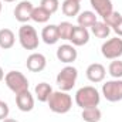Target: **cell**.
Segmentation results:
<instances>
[{"label":"cell","mask_w":122,"mask_h":122,"mask_svg":"<svg viewBox=\"0 0 122 122\" xmlns=\"http://www.w3.org/2000/svg\"><path fill=\"white\" fill-rule=\"evenodd\" d=\"M99 102H101L99 91L95 87H92V85H85V87L80 88L75 92V104L81 109L98 107Z\"/></svg>","instance_id":"cell-1"},{"label":"cell","mask_w":122,"mask_h":122,"mask_svg":"<svg viewBox=\"0 0 122 122\" xmlns=\"http://www.w3.org/2000/svg\"><path fill=\"white\" fill-rule=\"evenodd\" d=\"M47 104L50 111H53L54 114H67L72 108V98L65 91H53Z\"/></svg>","instance_id":"cell-2"},{"label":"cell","mask_w":122,"mask_h":122,"mask_svg":"<svg viewBox=\"0 0 122 122\" xmlns=\"http://www.w3.org/2000/svg\"><path fill=\"white\" fill-rule=\"evenodd\" d=\"M4 82L7 85V88L10 90L11 92H14L16 95L17 94H21L24 91H29V80L27 77L20 72V71H9L6 75H4Z\"/></svg>","instance_id":"cell-3"},{"label":"cell","mask_w":122,"mask_h":122,"mask_svg":"<svg viewBox=\"0 0 122 122\" xmlns=\"http://www.w3.org/2000/svg\"><path fill=\"white\" fill-rule=\"evenodd\" d=\"M77 78H78V70L72 65H65L57 74L56 82H57V85H58V88L61 91L68 92L75 87Z\"/></svg>","instance_id":"cell-4"},{"label":"cell","mask_w":122,"mask_h":122,"mask_svg":"<svg viewBox=\"0 0 122 122\" xmlns=\"http://www.w3.org/2000/svg\"><path fill=\"white\" fill-rule=\"evenodd\" d=\"M19 41H20V46L24 50H29V51L37 50L38 44H40L38 33L36 31V29L33 26L26 23L19 29Z\"/></svg>","instance_id":"cell-5"},{"label":"cell","mask_w":122,"mask_h":122,"mask_svg":"<svg viewBox=\"0 0 122 122\" xmlns=\"http://www.w3.org/2000/svg\"><path fill=\"white\" fill-rule=\"evenodd\" d=\"M101 53L107 60H118L122 57V38L121 37H112L101 46Z\"/></svg>","instance_id":"cell-6"},{"label":"cell","mask_w":122,"mask_h":122,"mask_svg":"<svg viewBox=\"0 0 122 122\" xmlns=\"http://www.w3.org/2000/svg\"><path fill=\"white\" fill-rule=\"evenodd\" d=\"M102 95L109 102L122 101V80H109L102 84Z\"/></svg>","instance_id":"cell-7"},{"label":"cell","mask_w":122,"mask_h":122,"mask_svg":"<svg viewBox=\"0 0 122 122\" xmlns=\"http://www.w3.org/2000/svg\"><path fill=\"white\" fill-rule=\"evenodd\" d=\"M33 9H34V6H33V3L29 1V0H23V1H20L17 6H16V9H14V19L19 21V23H23V24H26L29 20H31V11H33Z\"/></svg>","instance_id":"cell-8"},{"label":"cell","mask_w":122,"mask_h":122,"mask_svg":"<svg viewBox=\"0 0 122 122\" xmlns=\"http://www.w3.org/2000/svg\"><path fill=\"white\" fill-rule=\"evenodd\" d=\"M58 61L64 62V64H72L74 61L77 60L78 57V51L77 48L72 46V44H62L57 48V53H56Z\"/></svg>","instance_id":"cell-9"},{"label":"cell","mask_w":122,"mask_h":122,"mask_svg":"<svg viewBox=\"0 0 122 122\" xmlns=\"http://www.w3.org/2000/svg\"><path fill=\"white\" fill-rule=\"evenodd\" d=\"M85 75L88 78L90 82L94 84H98V82H102L105 80V75H107V70L102 64L99 62H92L87 67L85 70Z\"/></svg>","instance_id":"cell-10"},{"label":"cell","mask_w":122,"mask_h":122,"mask_svg":"<svg viewBox=\"0 0 122 122\" xmlns=\"http://www.w3.org/2000/svg\"><path fill=\"white\" fill-rule=\"evenodd\" d=\"M26 67L31 72H41L47 67V58L41 53H31L30 56L27 57Z\"/></svg>","instance_id":"cell-11"},{"label":"cell","mask_w":122,"mask_h":122,"mask_svg":"<svg viewBox=\"0 0 122 122\" xmlns=\"http://www.w3.org/2000/svg\"><path fill=\"white\" fill-rule=\"evenodd\" d=\"M70 41L74 47H82L85 44H88L90 41V31L85 27H81V26H74V30L72 34L70 37Z\"/></svg>","instance_id":"cell-12"},{"label":"cell","mask_w":122,"mask_h":122,"mask_svg":"<svg viewBox=\"0 0 122 122\" xmlns=\"http://www.w3.org/2000/svg\"><path fill=\"white\" fill-rule=\"evenodd\" d=\"M16 105L21 112H30L34 108V97L30 91H24L16 95Z\"/></svg>","instance_id":"cell-13"},{"label":"cell","mask_w":122,"mask_h":122,"mask_svg":"<svg viewBox=\"0 0 122 122\" xmlns=\"http://www.w3.org/2000/svg\"><path fill=\"white\" fill-rule=\"evenodd\" d=\"M90 4L92 6L97 16H101L102 19L108 16L111 11H114L112 0H90Z\"/></svg>","instance_id":"cell-14"},{"label":"cell","mask_w":122,"mask_h":122,"mask_svg":"<svg viewBox=\"0 0 122 122\" xmlns=\"http://www.w3.org/2000/svg\"><path fill=\"white\" fill-rule=\"evenodd\" d=\"M41 38L46 44L53 46L56 43H58L60 36H58V27L56 24H48L41 30Z\"/></svg>","instance_id":"cell-15"},{"label":"cell","mask_w":122,"mask_h":122,"mask_svg":"<svg viewBox=\"0 0 122 122\" xmlns=\"http://www.w3.org/2000/svg\"><path fill=\"white\" fill-rule=\"evenodd\" d=\"M81 1L78 0H64L61 4V11L67 17H77L81 13Z\"/></svg>","instance_id":"cell-16"},{"label":"cell","mask_w":122,"mask_h":122,"mask_svg":"<svg viewBox=\"0 0 122 122\" xmlns=\"http://www.w3.org/2000/svg\"><path fill=\"white\" fill-rule=\"evenodd\" d=\"M98 21V16L95 11H91V10H84L81 11L78 16H77V23L78 26L81 27H85V29H91L92 26Z\"/></svg>","instance_id":"cell-17"},{"label":"cell","mask_w":122,"mask_h":122,"mask_svg":"<svg viewBox=\"0 0 122 122\" xmlns=\"http://www.w3.org/2000/svg\"><path fill=\"white\" fill-rule=\"evenodd\" d=\"M16 43V36L10 29H1L0 30V48L1 50H10Z\"/></svg>","instance_id":"cell-18"},{"label":"cell","mask_w":122,"mask_h":122,"mask_svg":"<svg viewBox=\"0 0 122 122\" xmlns=\"http://www.w3.org/2000/svg\"><path fill=\"white\" fill-rule=\"evenodd\" d=\"M51 94H53V88H51V85L47 84V82H40V84H37L36 88H34V95H36V98H37L40 102H47Z\"/></svg>","instance_id":"cell-19"},{"label":"cell","mask_w":122,"mask_h":122,"mask_svg":"<svg viewBox=\"0 0 122 122\" xmlns=\"http://www.w3.org/2000/svg\"><path fill=\"white\" fill-rule=\"evenodd\" d=\"M51 16H53V14H51L50 11H47V10H46L44 7H41V6L34 7L33 11H31V20L36 21V23H38V24H44V23H47V21L50 20Z\"/></svg>","instance_id":"cell-20"},{"label":"cell","mask_w":122,"mask_h":122,"mask_svg":"<svg viewBox=\"0 0 122 122\" xmlns=\"http://www.w3.org/2000/svg\"><path fill=\"white\" fill-rule=\"evenodd\" d=\"M81 118L85 122H99L102 118V112L98 107L94 108H85L81 112Z\"/></svg>","instance_id":"cell-21"},{"label":"cell","mask_w":122,"mask_h":122,"mask_svg":"<svg viewBox=\"0 0 122 122\" xmlns=\"http://www.w3.org/2000/svg\"><path fill=\"white\" fill-rule=\"evenodd\" d=\"M91 33L97 38H108L111 34V27H108L104 21H97L91 27Z\"/></svg>","instance_id":"cell-22"},{"label":"cell","mask_w":122,"mask_h":122,"mask_svg":"<svg viewBox=\"0 0 122 122\" xmlns=\"http://www.w3.org/2000/svg\"><path fill=\"white\" fill-rule=\"evenodd\" d=\"M57 27H58L60 40H68V41H70V37H71L72 30H74V24L70 23V21H61Z\"/></svg>","instance_id":"cell-23"},{"label":"cell","mask_w":122,"mask_h":122,"mask_svg":"<svg viewBox=\"0 0 122 122\" xmlns=\"http://www.w3.org/2000/svg\"><path fill=\"white\" fill-rule=\"evenodd\" d=\"M108 72L114 80H121L122 78V61L118 60H112L109 67H108Z\"/></svg>","instance_id":"cell-24"},{"label":"cell","mask_w":122,"mask_h":122,"mask_svg":"<svg viewBox=\"0 0 122 122\" xmlns=\"http://www.w3.org/2000/svg\"><path fill=\"white\" fill-rule=\"evenodd\" d=\"M122 19V14L121 13H118V11H111L108 16H105L104 19H102V21L108 26V27H111V29H114L118 23H119V20Z\"/></svg>","instance_id":"cell-25"},{"label":"cell","mask_w":122,"mask_h":122,"mask_svg":"<svg viewBox=\"0 0 122 122\" xmlns=\"http://www.w3.org/2000/svg\"><path fill=\"white\" fill-rule=\"evenodd\" d=\"M40 6L41 7H44L47 11H50L51 14H54L57 10H58V7H60V1L58 0H41L40 1Z\"/></svg>","instance_id":"cell-26"},{"label":"cell","mask_w":122,"mask_h":122,"mask_svg":"<svg viewBox=\"0 0 122 122\" xmlns=\"http://www.w3.org/2000/svg\"><path fill=\"white\" fill-rule=\"evenodd\" d=\"M9 114H10V108L7 102L0 101V121H4L6 118H9Z\"/></svg>","instance_id":"cell-27"},{"label":"cell","mask_w":122,"mask_h":122,"mask_svg":"<svg viewBox=\"0 0 122 122\" xmlns=\"http://www.w3.org/2000/svg\"><path fill=\"white\" fill-rule=\"evenodd\" d=\"M112 30L117 33V36H118V37H122V19L119 20V23H118V24H117Z\"/></svg>","instance_id":"cell-28"},{"label":"cell","mask_w":122,"mask_h":122,"mask_svg":"<svg viewBox=\"0 0 122 122\" xmlns=\"http://www.w3.org/2000/svg\"><path fill=\"white\" fill-rule=\"evenodd\" d=\"M3 80H4V71H3V68L0 65V81H3Z\"/></svg>","instance_id":"cell-29"},{"label":"cell","mask_w":122,"mask_h":122,"mask_svg":"<svg viewBox=\"0 0 122 122\" xmlns=\"http://www.w3.org/2000/svg\"><path fill=\"white\" fill-rule=\"evenodd\" d=\"M1 122H19L17 119H13V118H6L4 121H1Z\"/></svg>","instance_id":"cell-30"},{"label":"cell","mask_w":122,"mask_h":122,"mask_svg":"<svg viewBox=\"0 0 122 122\" xmlns=\"http://www.w3.org/2000/svg\"><path fill=\"white\" fill-rule=\"evenodd\" d=\"M1 1H6V3H13V1H16V0H1Z\"/></svg>","instance_id":"cell-31"},{"label":"cell","mask_w":122,"mask_h":122,"mask_svg":"<svg viewBox=\"0 0 122 122\" xmlns=\"http://www.w3.org/2000/svg\"><path fill=\"white\" fill-rule=\"evenodd\" d=\"M1 9H3V1L0 0V13H1Z\"/></svg>","instance_id":"cell-32"},{"label":"cell","mask_w":122,"mask_h":122,"mask_svg":"<svg viewBox=\"0 0 122 122\" xmlns=\"http://www.w3.org/2000/svg\"><path fill=\"white\" fill-rule=\"evenodd\" d=\"M78 1H81V0H78Z\"/></svg>","instance_id":"cell-33"},{"label":"cell","mask_w":122,"mask_h":122,"mask_svg":"<svg viewBox=\"0 0 122 122\" xmlns=\"http://www.w3.org/2000/svg\"><path fill=\"white\" fill-rule=\"evenodd\" d=\"M0 101H1V99H0Z\"/></svg>","instance_id":"cell-34"}]
</instances>
